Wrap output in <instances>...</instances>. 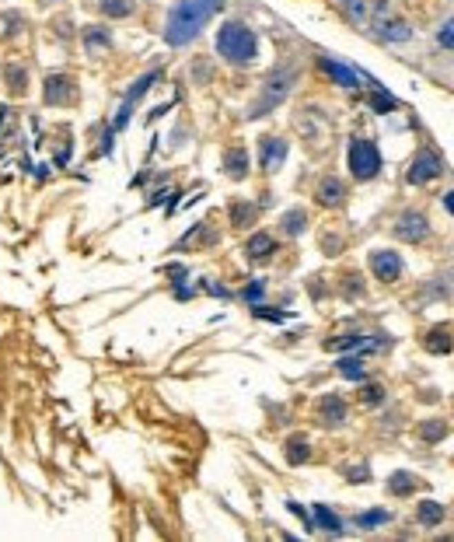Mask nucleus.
<instances>
[{"mask_svg": "<svg viewBox=\"0 0 454 542\" xmlns=\"http://www.w3.org/2000/svg\"><path fill=\"white\" fill-rule=\"evenodd\" d=\"M220 11V0H179L168 11V21H164V42L168 46H189L206 25L210 18Z\"/></svg>", "mask_w": 454, "mask_h": 542, "instance_id": "f257e3e1", "label": "nucleus"}, {"mask_svg": "<svg viewBox=\"0 0 454 542\" xmlns=\"http://www.w3.org/2000/svg\"><path fill=\"white\" fill-rule=\"evenodd\" d=\"M217 52L235 64V67H248L259 57V35L245 25V21H224L217 32Z\"/></svg>", "mask_w": 454, "mask_h": 542, "instance_id": "f03ea898", "label": "nucleus"}, {"mask_svg": "<svg viewBox=\"0 0 454 542\" xmlns=\"http://www.w3.org/2000/svg\"><path fill=\"white\" fill-rule=\"evenodd\" d=\"M294 81H297V67H279V70H273V74L266 77V84H262V91H259L255 105L248 108V119H259V116L273 113V108L290 95Z\"/></svg>", "mask_w": 454, "mask_h": 542, "instance_id": "7ed1b4c3", "label": "nucleus"}, {"mask_svg": "<svg viewBox=\"0 0 454 542\" xmlns=\"http://www.w3.org/2000/svg\"><path fill=\"white\" fill-rule=\"evenodd\" d=\"M346 161H350L353 179H360V182H367V179H374L381 172V151L371 140H350Z\"/></svg>", "mask_w": 454, "mask_h": 542, "instance_id": "20e7f679", "label": "nucleus"}, {"mask_svg": "<svg viewBox=\"0 0 454 542\" xmlns=\"http://www.w3.org/2000/svg\"><path fill=\"white\" fill-rule=\"evenodd\" d=\"M374 32H377L384 42H406V39L413 35V28H409L402 18H395V14L388 11V4H377V8H374Z\"/></svg>", "mask_w": 454, "mask_h": 542, "instance_id": "39448f33", "label": "nucleus"}, {"mask_svg": "<svg viewBox=\"0 0 454 542\" xmlns=\"http://www.w3.org/2000/svg\"><path fill=\"white\" fill-rule=\"evenodd\" d=\"M157 77H161V70H147L140 81H133V84H130L126 101H123V108L116 113V126H112V130H126V123H130V116H133V105L147 95V88H154V84H157Z\"/></svg>", "mask_w": 454, "mask_h": 542, "instance_id": "423d86ee", "label": "nucleus"}, {"mask_svg": "<svg viewBox=\"0 0 454 542\" xmlns=\"http://www.w3.org/2000/svg\"><path fill=\"white\" fill-rule=\"evenodd\" d=\"M371 269H374V277L381 284H391V280L402 277V259L391 249H377V252H371Z\"/></svg>", "mask_w": 454, "mask_h": 542, "instance_id": "0eeeda50", "label": "nucleus"}, {"mask_svg": "<svg viewBox=\"0 0 454 542\" xmlns=\"http://www.w3.org/2000/svg\"><path fill=\"white\" fill-rule=\"evenodd\" d=\"M42 91H46V95H42L46 105H70V101L77 98V95H74L77 84H74L67 74H49L46 84H42Z\"/></svg>", "mask_w": 454, "mask_h": 542, "instance_id": "6e6552de", "label": "nucleus"}, {"mask_svg": "<svg viewBox=\"0 0 454 542\" xmlns=\"http://www.w3.org/2000/svg\"><path fill=\"white\" fill-rule=\"evenodd\" d=\"M437 175H440V157H437L433 151H420V154L413 157L409 172H406V179H409L413 186H423V182H430V179H437Z\"/></svg>", "mask_w": 454, "mask_h": 542, "instance_id": "1a4fd4ad", "label": "nucleus"}, {"mask_svg": "<svg viewBox=\"0 0 454 542\" xmlns=\"http://www.w3.org/2000/svg\"><path fill=\"white\" fill-rule=\"evenodd\" d=\"M426 231H430V224H426V217L423 213H416V210H406L399 221H395V235H399L402 242H423L426 238Z\"/></svg>", "mask_w": 454, "mask_h": 542, "instance_id": "9d476101", "label": "nucleus"}, {"mask_svg": "<svg viewBox=\"0 0 454 542\" xmlns=\"http://www.w3.org/2000/svg\"><path fill=\"white\" fill-rule=\"evenodd\" d=\"M318 67L339 84V88H346V91H353V88H360V74L357 70H350L346 64H339V60H332V57H318Z\"/></svg>", "mask_w": 454, "mask_h": 542, "instance_id": "9b49d317", "label": "nucleus"}, {"mask_svg": "<svg viewBox=\"0 0 454 542\" xmlns=\"http://www.w3.org/2000/svg\"><path fill=\"white\" fill-rule=\"evenodd\" d=\"M283 157H287V140H283V137H266V140H262V154H259L262 168H266V172H276V168L283 165Z\"/></svg>", "mask_w": 454, "mask_h": 542, "instance_id": "f8f14e48", "label": "nucleus"}, {"mask_svg": "<svg viewBox=\"0 0 454 542\" xmlns=\"http://www.w3.org/2000/svg\"><path fill=\"white\" fill-rule=\"evenodd\" d=\"M343 200H346V186L339 182L335 175H325L322 186H318V203H322V206H339Z\"/></svg>", "mask_w": 454, "mask_h": 542, "instance_id": "ddd939ff", "label": "nucleus"}, {"mask_svg": "<svg viewBox=\"0 0 454 542\" xmlns=\"http://www.w3.org/2000/svg\"><path fill=\"white\" fill-rule=\"evenodd\" d=\"M423 347L430 354H451L454 350V333L444 329V325H433V329L426 333V340H423Z\"/></svg>", "mask_w": 454, "mask_h": 542, "instance_id": "4468645a", "label": "nucleus"}, {"mask_svg": "<svg viewBox=\"0 0 454 542\" xmlns=\"http://www.w3.org/2000/svg\"><path fill=\"white\" fill-rule=\"evenodd\" d=\"M224 168H227L231 179H245L248 175V151L245 147H231L227 157H224Z\"/></svg>", "mask_w": 454, "mask_h": 542, "instance_id": "2eb2a0df", "label": "nucleus"}, {"mask_svg": "<svg viewBox=\"0 0 454 542\" xmlns=\"http://www.w3.org/2000/svg\"><path fill=\"white\" fill-rule=\"evenodd\" d=\"M343 420H346V403L339 399V396H325V399H322V423L339 427Z\"/></svg>", "mask_w": 454, "mask_h": 542, "instance_id": "dca6fc26", "label": "nucleus"}, {"mask_svg": "<svg viewBox=\"0 0 454 542\" xmlns=\"http://www.w3.org/2000/svg\"><path fill=\"white\" fill-rule=\"evenodd\" d=\"M273 249H276V242H273L266 231H255V235L248 238V249H245V252H248L252 262H262L266 255H273Z\"/></svg>", "mask_w": 454, "mask_h": 542, "instance_id": "f3484780", "label": "nucleus"}, {"mask_svg": "<svg viewBox=\"0 0 454 542\" xmlns=\"http://www.w3.org/2000/svg\"><path fill=\"white\" fill-rule=\"evenodd\" d=\"M416 486H420V476H413V472H391V479H388V490H391L395 497L413 494Z\"/></svg>", "mask_w": 454, "mask_h": 542, "instance_id": "a211bd4d", "label": "nucleus"}, {"mask_svg": "<svg viewBox=\"0 0 454 542\" xmlns=\"http://www.w3.org/2000/svg\"><path fill=\"white\" fill-rule=\"evenodd\" d=\"M315 525H318V528H325V532H335V535L343 532V521H339V514H335L332 507H325V504H318V507H315Z\"/></svg>", "mask_w": 454, "mask_h": 542, "instance_id": "6ab92c4d", "label": "nucleus"}, {"mask_svg": "<svg viewBox=\"0 0 454 542\" xmlns=\"http://www.w3.org/2000/svg\"><path fill=\"white\" fill-rule=\"evenodd\" d=\"M4 81H8V88H11L14 95H25V91H28V74H25L21 64H11V67L4 70Z\"/></svg>", "mask_w": 454, "mask_h": 542, "instance_id": "aec40b11", "label": "nucleus"}, {"mask_svg": "<svg viewBox=\"0 0 454 542\" xmlns=\"http://www.w3.org/2000/svg\"><path fill=\"white\" fill-rule=\"evenodd\" d=\"M311 458V445L304 441V438H290L287 441V462L290 465H301V462H308Z\"/></svg>", "mask_w": 454, "mask_h": 542, "instance_id": "412c9836", "label": "nucleus"}, {"mask_svg": "<svg viewBox=\"0 0 454 542\" xmlns=\"http://www.w3.org/2000/svg\"><path fill=\"white\" fill-rule=\"evenodd\" d=\"M416 518H420L426 528H433V525H440V521H444V507H440L437 501H423V504H420V511H416Z\"/></svg>", "mask_w": 454, "mask_h": 542, "instance_id": "4be33fe9", "label": "nucleus"}, {"mask_svg": "<svg viewBox=\"0 0 454 542\" xmlns=\"http://www.w3.org/2000/svg\"><path fill=\"white\" fill-rule=\"evenodd\" d=\"M255 221V206L248 203V200H238L235 206H231V224L235 228H245V224H252Z\"/></svg>", "mask_w": 454, "mask_h": 542, "instance_id": "5701e85b", "label": "nucleus"}, {"mask_svg": "<svg viewBox=\"0 0 454 542\" xmlns=\"http://www.w3.org/2000/svg\"><path fill=\"white\" fill-rule=\"evenodd\" d=\"M374 84V81H371ZM371 105H374V113H391V108H399V101H395L381 84H374V91H371Z\"/></svg>", "mask_w": 454, "mask_h": 542, "instance_id": "b1692460", "label": "nucleus"}, {"mask_svg": "<svg viewBox=\"0 0 454 542\" xmlns=\"http://www.w3.org/2000/svg\"><path fill=\"white\" fill-rule=\"evenodd\" d=\"M304 228H308V213H304V210L283 213V231H287V235H301Z\"/></svg>", "mask_w": 454, "mask_h": 542, "instance_id": "393cba45", "label": "nucleus"}, {"mask_svg": "<svg viewBox=\"0 0 454 542\" xmlns=\"http://www.w3.org/2000/svg\"><path fill=\"white\" fill-rule=\"evenodd\" d=\"M391 521V511H384V507H374V511H367V514H357V525L360 528H377V525H388Z\"/></svg>", "mask_w": 454, "mask_h": 542, "instance_id": "a878e982", "label": "nucleus"}, {"mask_svg": "<svg viewBox=\"0 0 454 542\" xmlns=\"http://www.w3.org/2000/svg\"><path fill=\"white\" fill-rule=\"evenodd\" d=\"M339 374L350 378V382H364V360H360V357H346V360H339Z\"/></svg>", "mask_w": 454, "mask_h": 542, "instance_id": "bb28decb", "label": "nucleus"}, {"mask_svg": "<svg viewBox=\"0 0 454 542\" xmlns=\"http://www.w3.org/2000/svg\"><path fill=\"white\" fill-rule=\"evenodd\" d=\"M101 11L108 18H126L133 14V0H101Z\"/></svg>", "mask_w": 454, "mask_h": 542, "instance_id": "cd10ccee", "label": "nucleus"}, {"mask_svg": "<svg viewBox=\"0 0 454 542\" xmlns=\"http://www.w3.org/2000/svg\"><path fill=\"white\" fill-rule=\"evenodd\" d=\"M420 438H423V441H440V438H447V423H444V420H426V423L420 427Z\"/></svg>", "mask_w": 454, "mask_h": 542, "instance_id": "c85d7f7f", "label": "nucleus"}, {"mask_svg": "<svg viewBox=\"0 0 454 542\" xmlns=\"http://www.w3.org/2000/svg\"><path fill=\"white\" fill-rule=\"evenodd\" d=\"M343 14H346L353 25H360V21L367 18V4H364V0H343Z\"/></svg>", "mask_w": 454, "mask_h": 542, "instance_id": "c756f323", "label": "nucleus"}, {"mask_svg": "<svg viewBox=\"0 0 454 542\" xmlns=\"http://www.w3.org/2000/svg\"><path fill=\"white\" fill-rule=\"evenodd\" d=\"M437 46H440V49H454V18H447V21L437 28Z\"/></svg>", "mask_w": 454, "mask_h": 542, "instance_id": "7c9ffc66", "label": "nucleus"}, {"mask_svg": "<svg viewBox=\"0 0 454 542\" xmlns=\"http://www.w3.org/2000/svg\"><path fill=\"white\" fill-rule=\"evenodd\" d=\"M84 35H88V39H84L88 49H101V46H108V32H105V28H88Z\"/></svg>", "mask_w": 454, "mask_h": 542, "instance_id": "2f4dec72", "label": "nucleus"}, {"mask_svg": "<svg viewBox=\"0 0 454 542\" xmlns=\"http://www.w3.org/2000/svg\"><path fill=\"white\" fill-rule=\"evenodd\" d=\"M262 294H266V284H262V280H252V284L241 291V298H245L248 304H259V301H262Z\"/></svg>", "mask_w": 454, "mask_h": 542, "instance_id": "473e14b6", "label": "nucleus"}, {"mask_svg": "<svg viewBox=\"0 0 454 542\" xmlns=\"http://www.w3.org/2000/svg\"><path fill=\"white\" fill-rule=\"evenodd\" d=\"M360 399H364L367 406H377V403L384 399V389H381V385H364V392H360Z\"/></svg>", "mask_w": 454, "mask_h": 542, "instance_id": "72a5a7b5", "label": "nucleus"}, {"mask_svg": "<svg viewBox=\"0 0 454 542\" xmlns=\"http://www.w3.org/2000/svg\"><path fill=\"white\" fill-rule=\"evenodd\" d=\"M255 315L266 318V322H283V318H287V311H279V308H262V304H255Z\"/></svg>", "mask_w": 454, "mask_h": 542, "instance_id": "f704fd0d", "label": "nucleus"}, {"mask_svg": "<svg viewBox=\"0 0 454 542\" xmlns=\"http://www.w3.org/2000/svg\"><path fill=\"white\" fill-rule=\"evenodd\" d=\"M371 472H367V465H360V469H350V479H367Z\"/></svg>", "mask_w": 454, "mask_h": 542, "instance_id": "c9c22d12", "label": "nucleus"}, {"mask_svg": "<svg viewBox=\"0 0 454 542\" xmlns=\"http://www.w3.org/2000/svg\"><path fill=\"white\" fill-rule=\"evenodd\" d=\"M444 206H447V213H454V189L444 196Z\"/></svg>", "mask_w": 454, "mask_h": 542, "instance_id": "e433bc0d", "label": "nucleus"}]
</instances>
